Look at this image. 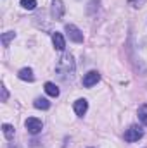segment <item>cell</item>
I'll return each mask as SVG.
<instances>
[{
	"mask_svg": "<svg viewBox=\"0 0 147 148\" xmlns=\"http://www.w3.org/2000/svg\"><path fill=\"white\" fill-rule=\"evenodd\" d=\"M144 136V131L139 127V126H132L125 131V141L128 143H133V141H139L140 138Z\"/></svg>",
	"mask_w": 147,
	"mask_h": 148,
	"instance_id": "1",
	"label": "cell"
},
{
	"mask_svg": "<svg viewBox=\"0 0 147 148\" xmlns=\"http://www.w3.org/2000/svg\"><path fill=\"white\" fill-rule=\"evenodd\" d=\"M24 126H26V129H28L31 134H38V133L43 129L42 121L37 119V117H28V119H26V122H24Z\"/></svg>",
	"mask_w": 147,
	"mask_h": 148,
	"instance_id": "2",
	"label": "cell"
},
{
	"mask_svg": "<svg viewBox=\"0 0 147 148\" xmlns=\"http://www.w3.org/2000/svg\"><path fill=\"white\" fill-rule=\"evenodd\" d=\"M64 29H66V33H68V36H69L71 41H74V43H83V33L74 24H66Z\"/></svg>",
	"mask_w": 147,
	"mask_h": 148,
	"instance_id": "3",
	"label": "cell"
},
{
	"mask_svg": "<svg viewBox=\"0 0 147 148\" xmlns=\"http://www.w3.org/2000/svg\"><path fill=\"white\" fill-rule=\"evenodd\" d=\"M50 14H52V17H54L55 21L62 19V16H64V5H62V2H61V0H52Z\"/></svg>",
	"mask_w": 147,
	"mask_h": 148,
	"instance_id": "4",
	"label": "cell"
},
{
	"mask_svg": "<svg viewBox=\"0 0 147 148\" xmlns=\"http://www.w3.org/2000/svg\"><path fill=\"white\" fill-rule=\"evenodd\" d=\"M99 79H101V74L97 73V71H88L83 76V86L85 88H92L94 84L99 83Z\"/></svg>",
	"mask_w": 147,
	"mask_h": 148,
	"instance_id": "5",
	"label": "cell"
},
{
	"mask_svg": "<svg viewBox=\"0 0 147 148\" xmlns=\"http://www.w3.org/2000/svg\"><path fill=\"white\" fill-rule=\"evenodd\" d=\"M73 109H74V112H76V115L83 117V115L87 114V110H88V102H87L85 98H78V100L74 102Z\"/></svg>",
	"mask_w": 147,
	"mask_h": 148,
	"instance_id": "6",
	"label": "cell"
},
{
	"mask_svg": "<svg viewBox=\"0 0 147 148\" xmlns=\"http://www.w3.org/2000/svg\"><path fill=\"white\" fill-rule=\"evenodd\" d=\"M52 41H54V47H55V50H59V52H62L64 48H66V41H64V36H62V33H54L52 35Z\"/></svg>",
	"mask_w": 147,
	"mask_h": 148,
	"instance_id": "7",
	"label": "cell"
},
{
	"mask_svg": "<svg viewBox=\"0 0 147 148\" xmlns=\"http://www.w3.org/2000/svg\"><path fill=\"white\" fill-rule=\"evenodd\" d=\"M17 76H19V79H23V81H35V76H33V71L30 69V67H23L19 73H17Z\"/></svg>",
	"mask_w": 147,
	"mask_h": 148,
	"instance_id": "8",
	"label": "cell"
},
{
	"mask_svg": "<svg viewBox=\"0 0 147 148\" xmlns=\"http://www.w3.org/2000/svg\"><path fill=\"white\" fill-rule=\"evenodd\" d=\"M43 90H45V93L49 95V97H59V88L54 84V83H45V86H43Z\"/></svg>",
	"mask_w": 147,
	"mask_h": 148,
	"instance_id": "9",
	"label": "cell"
},
{
	"mask_svg": "<svg viewBox=\"0 0 147 148\" xmlns=\"http://www.w3.org/2000/svg\"><path fill=\"white\" fill-rule=\"evenodd\" d=\"M35 107H37V109H40V110H47V109L50 107V102H49L47 98L38 97L37 100H35Z\"/></svg>",
	"mask_w": 147,
	"mask_h": 148,
	"instance_id": "10",
	"label": "cell"
},
{
	"mask_svg": "<svg viewBox=\"0 0 147 148\" xmlns=\"http://www.w3.org/2000/svg\"><path fill=\"white\" fill-rule=\"evenodd\" d=\"M2 131H3V136H5L7 140H12V138H14V127H12L10 124H3V126H2Z\"/></svg>",
	"mask_w": 147,
	"mask_h": 148,
	"instance_id": "11",
	"label": "cell"
},
{
	"mask_svg": "<svg viewBox=\"0 0 147 148\" xmlns=\"http://www.w3.org/2000/svg\"><path fill=\"white\" fill-rule=\"evenodd\" d=\"M14 36H16L14 31H7V33H3V35H2V45H3V47H9L10 40H14Z\"/></svg>",
	"mask_w": 147,
	"mask_h": 148,
	"instance_id": "12",
	"label": "cell"
},
{
	"mask_svg": "<svg viewBox=\"0 0 147 148\" xmlns=\"http://www.w3.org/2000/svg\"><path fill=\"white\" fill-rule=\"evenodd\" d=\"M139 119H140V122L144 126H147V105H142L139 109Z\"/></svg>",
	"mask_w": 147,
	"mask_h": 148,
	"instance_id": "13",
	"label": "cell"
},
{
	"mask_svg": "<svg viewBox=\"0 0 147 148\" xmlns=\"http://www.w3.org/2000/svg\"><path fill=\"white\" fill-rule=\"evenodd\" d=\"M21 7L26 10H33L37 7V0H21Z\"/></svg>",
	"mask_w": 147,
	"mask_h": 148,
	"instance_id": "14",
	"label": "cell"
},
{
	"mask_svg": "<svg viewBox=\"0 0 147 148\" xmlns=\"http://www.w3.org/2000/svg\"><path fill=\"white\" fill-rule=\"evenodd\" d=\"M128 3H130L132 7H135V9H137V7H142V5L146 3V0H128Z\"/></svg>",
	"mask_w": 147,
	"mask_h": 148,
	"instance_id": "15",
	"label": "cell"
},
{
	"mask_svg": "<svg viewBox=\"0 0 147 148\" xmlns=\"http://www.w3.org/2000/svg\"><path fill=\"white\" fill-rule=\"evenodd\" d=\"M7 98H9V93H7V88L2 84V102H7Z\"/></svg>",
	"mask_w": 147,
	"mask_h": 148,
	"instance_id": "16",
	"label": "cell"
}]
</instances>
